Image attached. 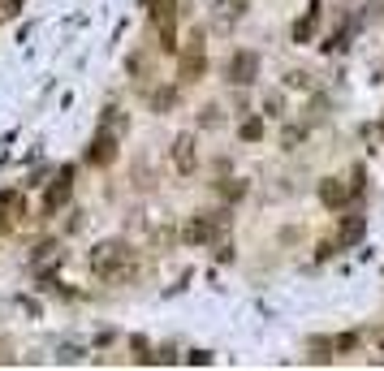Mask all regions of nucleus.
<instances>
[{"label":"nucleus","instance_id":"1","mask_svg":"<svg viewBox=\"0 0 384 371\" xmlns=\"http://www.w3.org/2000/svg\"><path fill=\"white\" fill-rule=\"evenodd\" d=\"M91 272L100 281H130L134 277V255H130V246H125V242H100V246L91 251Z\"/></svg>","mask_w":384,"mask_h":371},{"label":"nucleus","instance_id":"2","mask_svg":"<svg viewBox=\"0 0 384 371\" xmlns=\"http://www.w3.org/2000/svg\"><path fill=\"white\" fill-rule=\"evenodd\" d=\"M151 22L160 30V47L164 52H178V0H151Z\"/></svg>","mask_w":384,"mask_h":371},{"label":"nucleus","instance_id":"3","mask_svg":"<svg viewBox=\"0 0 384 371\" xmlns=\"http://www.w3.org/2000/svg\"><path fill=\"white\" fill-rule=\"evenodd\" d=\"M203 70H207V47H203V30H195V35L186 39V47H182V78L195 83Z\"/></svg>","mask_w":384,"mask_h":371},{"label":"nucleus","instance_id":"4","mask_svg":"<svg viewBox=\"0 0 384 371\" xmlns=\"http://www.w3.org/2000/svg\"><path fill=\"white\" fill-rule=\"evenodd\" d=\"M207 18H212V30H220V35H229V30H233L237 22L246 18V0H216Z\"/></svg>","mask_w":384,"mask_h":371},{"label":"nucleus","instance_id":"5","mask_svg":"<svg viewBox=\"0 0 384 371\" xmlns=\"http://www.w3.org/2000/svg\"><path fill=\"white\" fill-rule=\"evenodd\" d=\"M70 195H74V169H61V173L52 177V186H47V195H43V212L56 216L61 207L70 203Z\"/></svg>","mask_w":384,"mask_h":371},{"label":"nucleus","instance_id":"6","mask_svg":"<svg viewBox=\"0 0 384 371\" xmlns=\"http://www.w3.org/2000/svg\"><path fill=\"white\" fill-rule=\"evenodd\" d=\"M173 169H178V173H195L199 169V138L195 134H178V138H173Z\"/></svg>","mask_w":384,"mask_h":371},{"label":"nucleus","instance_id":"7","mask_svg":"<svg viewBox=\"0 0 384 371\" xmlns=\"http://www.w3.org/2000/svg\"><path fill=\"white\" fill-rule=\"evenodd\" d=\"M117 160V134L113 130H100L91 138V147H87V165H95V169H108Z\"/></svg>","mask_w":384,"mask_h":371},{"label":"nucleus","instance_id":"8","mask_svg":"<svg viewBox=\"0 0 384 371\" xmlns=\"http://www.w3.org/2000/svg\"><path fill=\"white\" fill-rule=\"evenodd\" d=\"M259 78V56L255 52H233L229 56V83L233 87H250Z\"/></svg>","mask_w":384,"mask_h":371},{"label":"nucleus","instance_id":"9","mask_svg":"<svg viewBox=\"0 0 384 371\" xmlns=\"http://www.w3.org/2000/svg\"><path fill=\"white\" fill-rule=\"evenodd\" d=\"M220 224H225V216H190L186 242H190V246H207V242L220 233Z\"/></svg>","mask_w":384,"mask_h":371},{"label":"nucleus","instance_id":"10","mask_svg":"<svg viewBox=\"0 0 384 371\" xmlns=\"http://www.w3.org/2000/svg\"><path fill=\"white\" fill-rule=\"evenodd\" d=\"M350 195H354V190L341 186V177H324V182H319V203L332 207V212H337V207H345Z\"/></svg>","mask_w":384,"mask_h":371},{"label":"nucleus","instance_id":"11","mask_svg":"<svg viewBox=\"0 0 384 371\" xmlns=\"http://www.w3.org/2000/svg\"><path fill=\"white\" fill-rule=\"evenodd\" d=\"M363 233H367V220H363V216H345V220H341V229H337V246H341V251H345V246H354Z\"/></svg>","mask_w":384,"mask_h":371},{"label":"nucleus","instance_id":"12","mask_svg":"<svg viewBox=\"0 0 384 371\" xmlns=\"http://www.w3.org/2000/svg\"><path fill=\"white\" fill-rule=\"evenodd\" d=\"M199 125H203V130H220V125H225V108H220V104H207V108L199 112Z\"/></svg>","mask_w":384,"mask_h":371},{"label":"nucleus","instance_id":"13","mask_svg":"<svg viewBox=\"0 0 384 371\" xmlns=\"http://www.w3.org/2000/svg\"><path fill=\"white\" fill-rule=\"evenodd\" d=\"M237 134H242L246 142H259V138H264V121H259V117H246L242 125H237Z\"/></svg>","mask_w":384,"mask_h":371},{"label":"nucleus","instance_id":"14","mask_svg":"<svg viewBox=\"0 0 384 371\" xmlns=\"http://www.w3.org/2000/svg\"><path fill=\"white\" fill-rule=\"evenodd\" d=\"M173 104H178V91H156V95H151V108H156V112H169Z\"/></svg>","mask_w":384,"mask_h":371},{"label":"nucleus","instance_id":"15","mask_svg":"<svg viewBox=\"0 0 384 371\" xmlns=\"http://www.w3.org/2000/svg\"><path fill=\"white\" fill-rule=\"evenodd\" d=\"M315 22H319V13H315V9H311V13H307V18H302V22H298V26H294V39H298V43H302V39H307V35H311V30H315Z\"/></svg>","mask_w":384,"mask_h":371},{"label":"nucleus","instance_id":"16","mask_svg":"<svg viewBox=\"0 0 384 371\" xmlns=\"http://www.w3.org/2000/svg\"><path fill=\"white\" fill-rule=\"evenodd\" d=\"M0 207H5L9 216H22V207H26V203H22V195H18V190H9V195L0 199Z\"/></svg>","mask_w":384,"mask_h":371},{"label":"nucleus","instance_id":"17","mask_svg":"<svg viewBox=\"0 0 384 371\" xmlns=\"http://www.w3.org/2000/svg\"><path fill=\"white\" fill-rule=\"evenodd\" d=\"M186 363H190V367H207V363H212V354H207V350H190Z\"/></svg>","mask_w":384,"mask_h":371},{"label":"nucleus","instance_id":"18","mask_svg":"<svg viewBox=\"0 0 384 371\" xmlns=\"http://www.w3.org/2000/svg\"><path fill=\"white\" fill-rule=\"evenodd\" d=\"M281 108H285L281 95H268V100H264V112H268V117H281Z\"/></svg>","mask_w":384,"mask_h":371},{"label":"nucleus","instance_id":"19","mask_svg":"<svg viewBox=\"0 0 384 371\" xmlns=\"http://www.w3.org/2000/svg\"><path fill=\"white\" fill-rule=\"evenodd\" d=\"M354 346H359L354 332H345V337H337V341H332V350H337V354H341V350H354Z\"/></svg>","mask_w":384,"mask_h":371},{"label":"nucleus","instance_id":"20","mask_svg":"<svg viewBox=\"0 0 384 371\" xmlns=\"http://www.w3.org/2000/svg\"><path fill=\"white\" fill-rule=\"evenodd\" d=\"M281 142H285V147H298V142H302V130H298V125H294V130H285Z\"/></svg>","mask_w":384,"mask_h":371},{"label":"nucleus","instance_id":"21","mask_svg":"<svg viewBox=\"0 0 384 371\" xmlns=\"http://www.w3.org/2000/svg\"><path fill=\"white\" fill-rule=\"evenodd\" d=\"M0 13H18V0H0Z\"/></svg>","mask_w":384,"mask_h":371},{"label":"nucleus","instance_id":"22","mask_svg":"<svg viewBox=\"0 0 384 371\" xmlns=\"http://www.w3.org/2000/svg\"><path fill=\"white\" fill-rule=\"evenodd\" d=\"M376 350H384V328H380V332H376Z\"/></svg>","mask_w":384,"mask_h":371}]
</instances>
